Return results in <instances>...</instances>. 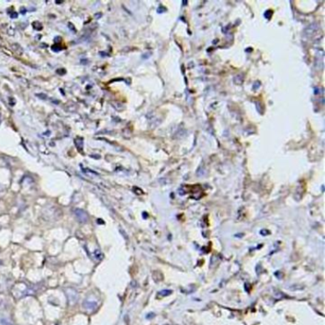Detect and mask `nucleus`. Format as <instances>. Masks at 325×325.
I'll return each instance as SVG.
<instances>
[{"label":"nucleus","mask_w":325,"mask_h":325,"mask_svg":"<svg viewBox=\"0 0 325 325\" xmlns=\"http://www.w3.org/2000/svg\"><path fill=\"white\" fill-rule=\"evenodd\" d=\"M0 325H12L7 318H0Z\"/></svg>","instance_id":"nucleus-7"},{"label":"nucleus","mask_w":325,"mask_h":325,"mask_svg":"<svg viewBox=\"0 0 325 325\" xmlns=\"http://www.w3.org/2000/svg\"><path fill=\"white\" fill-rule=\"evenodd\" d=\"M74 143H76V148L78 149L80 152H82V150H83V145H84V142H83V138H82V137H76V140H74Z\"/></svg>","instance_id":"nucleus-5"},{"label":"nucleus","mask_w":325,"mask_h":325,"mask_svg":"<svg viewBox=\"0 0 325 325\" xmlns=\"http://www.w3.org/2000/svg\"><path fill=\"white\" fill-rule=\"evenodd\" d=\"M0 230H1V225H0Z\"/></svg>","instance_id":"nucleus-15"},{"label":"nucleus","mask_w":325,"mask_h":325,"mask_svg":"<svg viewBox=\"0 0 325 325\" xmlns=\"http://www.w3.org/2000/svg\"><path fill=\"white\" fill-rule=\"evenodd\" d=\"M21 287H22V288H20L19 283L16 284V285L14 287V289H12V294H14V298H20L24 296L32 295V294H33V290L31 289L29 286H27L26 283H21Z\"/></svg>","instance_id":"nucleus-1"},{"label":"nucleus","mask_w":325,"mask_h":325,"mask_svg":"<svg viewBox=\"0 0 325 325\" xmlns=\"http://www.w3.org/2000/svg\"><path fill=\"white\" fill-rule=\"evenodd\" d=\"M98 306V302L93 300L92 298H86L85 300L83 302V307L84 309H86L87 311H90V312H93L95 311L96 308H97Z\"/></svg>","instance_id":"nucleus-4"},{"label":"nucleus","mask_w":325,"mask_h":325,"mask_svg":"<svg viewBox=\"0 0 325 325\" xmlns=\"http://www.w3.org/2000/svg\"><path fill=\"white\" fill-rule=\"evenodd\" d=\"M0 124H1V112H0Z\"/></svg>","instance_id":"nucleus-14"},{"label":"nucleus","mask_w":325,"mask_h":325,"mask_svg":"<svg viewBox=\"0 0 325 325\" xmlns=\"http://www.w3.org/2000/svg\"><path fill=\"white\" fill-rule=\"evenodd\" d=\"M37 95V97H39V98H41V99H45L44 97H43V96H46V95H42V93H40V95Z\"/></svg>","instance_id":"nucleus-11"},{"label":"nucleus","mask_w":325,"mask_h":325,"mask_svg":"<svg viewBox=\"0 0 325 325\" xmlns=\"http://www.w3.org/2000/svg\"><path fill=\"white\" fill-rule=\"evenodd\" d=\"M95 257H96V258L97 259H100V257H101V252L100 251H98V250H96V251L95 252Z\"/></svg>","instance_id":"nucleus-9"},{"label":"nucleus","mask_w":325,"mask_h":325,"mask_svg":"<svg viewBox=\"0 0 325 325\" xmlns=\"http://www.w3.org/2000/svg\"><path fill=\"white\" fill-rule=\"evenodd\" d=\"M10 16L12 18H15V17H17V14H16V12H14V14H11Z\"/></svg>","instance_id":"nucleus-12"},{"label":"nucleus","mask_w":325,"mask_h":325,"mask_svg":"<svg viewBox=\"0 0 325 325\" xmlns=\"http://www.w3.org/2000/svg\"><path fill=\"white\" fill-rule=\"evenodd\" d=\"M52 50L54 52H59V51H61V46L58 45L57 43H56V44H55L54 46L52 47Z\"/></svg>","instance_id":"nucleus-8"},{"label":"nucleus","mask_w":325,"mask_h":325,"mask_svg":"<svg viewBox=\"0 0 325 325\" xmlns=\"http://www.w3.org/2000/svg\"><path fill=\"white\" fill-rule=\"evenodd\" d=\"M21 12H22V14H26V9H24V10H23V8H22V9H21Z\"/></svg>","instance_id":"nucleus-13"},{"label":"nucleus","mask_w":325,"mask_h":325,"mask_svg":"<svg viewBox=\"0 0 325 325\" xmlns=\"http://www.w3.org/2000/svg\"><path fill=\"white\" fill-rule=\"evenodd\" d=\"M74 215H76V218L77 219V221L81 224H85L89 221L88 214H87V212L82 210V209H79V208L74 209Z\"/></svg>","instance_id":"nucleus-3"},{"label":"nucleus","mask_w":325,"mask_h":325,"mask_svg":"<svg viewBox=\"0 0 325 325\" xmlns=\"http://www.w3.org/2000/svg\"><path fill=\"white\" fill-rule=\"evenodd\" d=\"M56 73L58 74H66V70H65V69H58V70L56 71Z\"/></svg>","instance_id":"nucleus-10"},{"label":"nucleus","mask_w":325,"mask_h":325,"mask_svg":"<svg viewBox=\"0 0 325 325\" xmlns=\"http://www.w3.org/2000/svg\"><path fill=\"white\" fill-rule=\"evenodd\" d=\"M65 294L70 305H74L78 300V293L74 288H67L65 290Z\"/></svg>","instance_id":"nucleus-2"},{"label":"nucleus","mask_w":325,"mask_h":325,"mask_svg":"<svg viewBox=\"0 0 325 325\" xmlns=\"http://www.w3.org/2000/svg\"><path fill=\"white\" fill-rule=\"evenodd\" d=\"M33 26L34 29L37 30V31H40V30H42V29H43L42 24H41V23H39L38 21H35V22H33Z\"/></svg>","instance_id":"nucleus-6"}]
</instances>
